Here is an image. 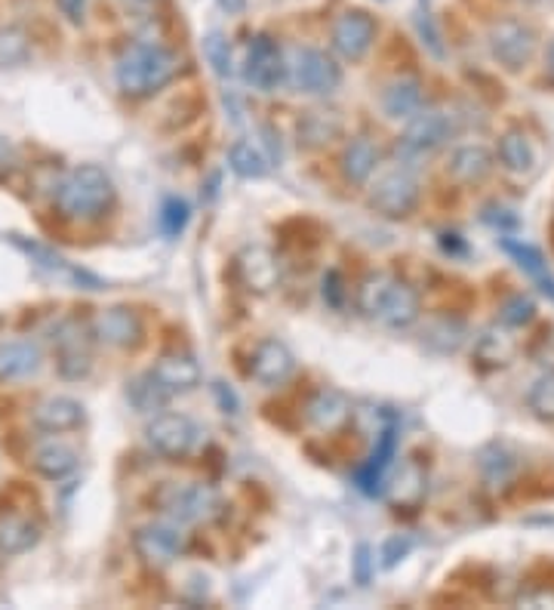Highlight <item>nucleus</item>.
<instances>
[{"label": "nucleus", "instance_id": "nucleus-1", "mask_svg": "<svg viewBox=\"0 0 554 610\" xmlns=\"http://www.w3.org/2000/svg\"><path fill=\"white\" fill-rule=\"evenodd\" d=\"M117 201L112 176L96 164H80L59 182L53 204L62 219L68 223H96L105 219Z\"/></svg>", "mask_w": 554, "mask_h": 610}, {"label": "nucleus", "instance_id": "nucleus-2", "mask_svg": "<svg viewBox=\"0 0 554 610\" xmlns=\"http://www.w3.org/2000/svg\"><path fill=\"white\" fill-rule=\"evenodd\" d=\"M358 308L391 330H407L420 321V293L388 271H376L358 290Z\"/></svg>", "mask_w": 554, "mask_h": 610}, {"label": "nucleus", "instance_id": "nucleus-3", "mask_svg": "<svg viewBox=\"0 0 554 610\" xmlns=\"http://www.w3.org/2000/svg\"><path fill=\"white\" fill-rule=\"evenodd\" d=\"M179 75V56L160 43H133L117 59V87L130 99H145L157 93Z\"/></svg>", "mask_w": 554, "mask_h": 610}, {"label": "nucleus", "instance_id": "nucleus-4", "mask_svg": "<svg viewBox=\"0 0 554 610\" xmlns=\"http://www.w3.org/2000/svg\"><path fill=\"white\" fill-rule=\"evenodd\" d=\"M154 506L176 524H207L219 516L222 499L210 484H201V481L176 484V481H170L154 494Z\"/></svg>", "mask_w": 554, "mask_h": 610}, {"label": "nucleus", "instance_id": "nucleus-5", "mask_svg": "<svg viewBox=\"0 0 554 610\" xmlns=\"http://www.w3.org/2000/svg\"><path fill=\"white\" fill-rule=\"evenodd\" d=\"M289 80L299 93L308 96H326L339 90L343 84V68L336 65V59L314 50V47H302L293 53V65H289Z\"/></svg>", "mask_w": 554, "mask_h": 610}, {"label": "nucleus", "instance_id": "nucleus-6", "mask_svg": "<svg viewBox=\"0 0 554 610\" xmlns=\"http://www.w3.org/2000/svg\"><path fill=\"white\" fill-rule=\"evenodd\" d=\"M201 425L185 414H154V420L145 429V439L154 454L164 459H182L201 444Z\"/></svg>", "mask_w": 554, "mask_h": 610}, {"label": "nucleus", "instance_id": "nucleus-7", "mask_svg": "<svg viewBox=\"0 0 554 610\" xmlns=\"http://www.w3.org/2000/svg\"><path fill=\"white\" fill-rule=\"evenodd\" d=\"M133 549L149 568H170L185 552V534L176 521H152L133 534Z\"/></svg>", "mask_w": 554, "mask_h": 610}, {"label": "nucleus", "instance_id": "nucleus-8", "mask_svg": "<svg viewBox=\"0 0 554 610\" xmlns=\"http://www.w3.org/2000/svg\"><path fill=\"white\" fill-rule=\"evenodd\" d=\"M420 204V179L410 170L383 176L370 191V207L385 219H407Z\"/></svg>", "mask_w": 554, "mask_h": 610}, {"label": "nucleus", "instance_id": "nucleus-9", "mask_svg": "<svg viewBox=\"0 0 554 610\" xmlns=\"http://www.w3.org/2000/svg\"><path fill=\"white\" fill-rule=\"evenodd\" d=\"M490 53L508 72H520L530 65L536 53V31L520 20H502L490 28Z\"/></svg>", "mask_w": 554, "mask_h": 610}, {"label": "nucleus", "instance_id": "nucleus-10", "mask_svg": "<svg viewBox=\"0 0 554 610\" xmlns=\"http://www.w3.org/2000/svg\"><path fill=\"white\" fill-rule=\"evenodd\" d=\"M376 20L363 10H345L339 20L333 22V31H330V40H333V50L345 59V62H361L373 40H376Z\"/></svg>", "mask_w": 554, "mask_h": 610}, {"label": "nucleus", "instance_id": "nucleus-11", "mask_svg": "<svg viewBox=\"0 0 554 610\" xmlns=\"http://www.w3.org/2000/svg\"><path fill=\"white\" fill-rule=\"evenodd\" d=\"M456 136V124L453 115L440 112V109H428V112H416L410 117L407 130H403L401 149L410 154L435 152L440 145H447Z\"/></svg>", "mask_w": 554, "mask_h": 610}, {"label": "nucleus", "instance_id": "nucleus-12", "mask_svg": "<svg viewBox=\"0 0 554 610\" xmlns=\"http://www.w3.org/2000/svg\"><path fill=\"white\" fill-rule=\"evenodd\" d=\"M244 77L249 87L271 93L278 90V84L287 77V65H284V53L278 47V40H271L268 35L253 38L247 50V65H244Z\"/></svg>", "mask_w": 554, "mask_h": 610}, {"label": "nucleus", "instance_id": "nucleus-13", "mask_svg": "<svg viewBox=\"0 0 554 610\" xmlns=\"http://www.w3.org/2000/svg\"><path fill=\"white\" fill-rule=\"evenodd\" d=\"M93 336L112 348H136L145 336V325L133 308L112 305V308H102L93 318Z\"/></svg>", "mask_w": 554, "mask_h": 610}, {"label": "nucleus", "instance_id": "nucleus-14", "mask_svg": "<svg viewBox=\"0 0 554 610\" xmlns=\"http://www.w3.org/2000/svg\"><path fill=\"white\" fill-rule=\"evenodd\" d=\"M56 367L65 380H83L93 367V352H90V336L83 325L65 321L56 330Z\"/></svg>", "mask_w": 554, "mask_h": 610}, {"label": "nucleus", "instance_id": "nucleus-15", "mask_svg": "<svg viewBox=\"0 0 554 610\" xmlns=\"http://www.w3.org/2000/svg\"><path fill=\"white\" fill-rule=\"evenodd\" d=\"M296 370V355L281 340H262L249 358V377L262 385H284Z\"/></svg>", "mask_w": 554, "mask_h": 610}, {"label": "nucleus", "instance_id": "nucleus-16", "mask_svg": "<svg viewBox=\"0 0 554 610\" xmlns=\"http://www.w3.org/2000/svg\"><path fill=\"white\" fill-rule=\"evenodd\" d=\"M83 404L68 395H50L31 410V422L47 435H62V432H75L77 425H83Z\"/></svg>", "mask_w": 554, "mask_h": 610}, {"label": "nucleus", "instance_id": "nucleus-17", "mask_svg": "<svg viewBox=\"0 0 554 610\" xmlns=\"http://www.w3.org/2000/svg\"><path fill=\"white\" fill-rule=\"evenodd\" d=\"M395 454H398V425L388 422L383 432H379V439H376V447H373L370 459H366L361 469L355 472V481H358V487H361L363 494H379L383 478L385 472H388V466H391Z\"/></svg>", "mask_w": 554, "mask_h": 610}, {"label": "nucleus", "instance_id": "nucleus-18", "mask_svg": "<svg viewBox=\"0 0 554 610\" xmlns=\"http://www.w3.org/2000/svg\"><path fill=\"white\" fill-rule=\"evenodd\" d=\"M152 377L170 395H185V392H194L197 385H201V364L194 361L192 355H185V352H170V355H164V358H157V364L152 367Z\"/></svg>", "mask_w": 554, "mask_h": 610}, {"label": "nucleus", "instance_id": "nucleus-19", "mask_svg": "<svg viewBox=\"0 0 554 610\" xmlns=\"http://www.w3.org/2000/svg\"><path fill=\"white\" fill-rule=\"evenodd\" d=\"M13 244L25 253V256H31V263H38L43 271H50V275H59V278H65V281H75V284L87 287V290H99V281L90 275V271H83V268H75L65 256H59L56 250L43 247L38 241H28V238H22V234H13Z\"/></svg>", "mask_w": 554, "mask_h": 610}, {"label": "nucleus", "instance_id": "nucleus-20", "mask_svg": "<svg viewBox=\"0 0 554 610\" xmlns=\"http://www.w3.org/2000/svg\"><path fill=\"white\" fill-rule=\"evenodd\" d=\"M306 420L318 429V432H339L345 422L351 420V401L345 398L336 389H321L314 392L306 404Z\"/></svg>", "mask_w": 554, "mask_h": 610}, {"label": "nucleus", "instance_id": "nucleus-21", "mask_svg": "<svg viewBox=\"0 0 554 610\" xmlns=\"http://www.w3.org/2000/svg\"><path fill=\"white\" fill-rule=\"evenodd\" d=\"M343 115L333 112V109H314V112H306L296 134H299V145L308 149V152H318V149H326L333 139L343 136Z\"/></svg>", "mask_w": 554, "mask_h": 610}, {"label": "nucleus", "instance_id": "nucleus-22", "mask_svg": "<svg viewBox=\"0 0 554 610\" xmlns=\"http://www.w3.org/2000/svg\"><path fill=\"white\" fill-rule=\"evenodd\" d=\"M383 112L391 120H410L422 112V80L413 75L395 77L383 93Z\"/></svg>", "mask_w": 554, "mask_h": 610}, {"label": "nucleus", "instance_id": "nucleus-23", "mask_svg": "<svg viewBox=\"0 0 554 610\" xmlns=\"http://www.w3.org/2000/svg\"><path fill=\"white\" fill-rule=\"evenodd\" d=\"M31 466H35L38 475L50 478V481H62V478H68L77 469V450L65 441H40L35 454H31Z\"/></svg>", "mask_w": 554, "mask_h": 610}, {"label": "nucleus", "instance_id": "nucleus-24", "mask_svg": "<svg viewBox=\"0 0 554 610\" xmlns=\"http://www.w3.org/2000/svg\"><path fill=\"white\" fill-rule=\"evenodd\" d=\"M40 348L31 340H10L0 343V382L25 380L31 373H38L40 367Z\"/></svg>", "mask_w": 554, "mask_h": 610}, {"label": "nucleus", "instance_id": "nucleus-25", "mask_svg": "<svg viewBox=\"0 0 554 610\" xmlns=\"http://www.w3.org/2000/svg\"><path fill=\"white\" fill-rule=\"evenodd\" d=\"M40 528L28 516L20 512H3L0 516V552L25 555L38 546Z\"/></svg>", "mask_w": 554, "mask_h": 610}, {"label": "nucleus", "instance_id": "nucleus-26", "mask_svg": "<svg viewBox=\"0 0 554 610\" xmlns=\"http://www.w3.org/2000/svg\"><path fill=\"white\" fill-rule=\"evenodd\" d=\"M376 164H379V149H376L373 139H366V136H355V139L345 145L343 161H339L343 176L351 186H363V182L373 176Z\"/></svg>", "mask_w": 554, "mask_h": 610}, {"label": "nucleus", "instance_id": "nucleus-27", "mask_svg": "<svg viewBox=\"0 0 554 610\" xmlns=\"http://www.w3.org/2000/svg\"><path fill=\"white\" fill-rule=\"evenodd\" d=\"M241 275L253 293H271L278 287V263L266 247H247L241 253Z\"/></svg>", "mask_w": 554, "mask_h": 610}, {"label": "nucleus", "instance_id": "nucleus-28", "mask_svg": "<svg viewBox=\"0 0 554 610\" xmlns=\"http://www.w3.org/2000/svg\"><path fill=\"white\" fill-rule=\"evenodd\" d=\"M447 170L456 182L475 186L480 179H487L490 170H493V154L487 152L484 145H459L456 152L450 154Z\"/></svg>", "mask_w": 554, "mask_h": 610}, {"label": "nucleus", "instance_id": "nucleus-29", "mask_svg": "<svg viewBox=\"0 0 554 610\" xmlns=\"http://www.w3.org/2000/svg\"><path fill=\"white\" fill-rule=\"evenodd\" d=\"M502 250L515 259L520 271H527V278H530L545 296H552L554 300V275L549 271V263H545V256H542L539 250L524 244V241H512V238L502 241Z\"/></svg>", "mask_w": 554, "mask_h": 610}, {"label": "nucleus", "instance_id": "nucleus-30", "mask_svg": "<svg viewBox=\"0 0 554 610\" xmlns=\"http://www.w3.org/2000/svg\"><path fill=\"white\" fill-rule=\"evenodd\" d=\"M170 398L172 395L160 382L154 380L152 370L130 380V385H127V401H130V407H133L136 414H157V410H164V404Z\"/></svg>", "mask_w": 554, "mask_h": 610}, {"label": "nucleus", "instance_id": "nucleus-31", "mask_svg": "<svg viewBox=\"0 0 554 610\" xmlns=\"http://www.w3.org/2000/svg\"><path fill=\"white\" fill-rule=\"evenodd\" d=\"M515 469L517 457L505 444H490V447H484V454H480V475H484V481H487L490 487L508 484V481L515 478Z\"/></svg>", "mask_w": 554, "mask_h": 610}, {"label": "nucleus", "instance_id": "nucleus-32", "mask_svg": "<svg viewBox=\"0 0 554 610\" xmlns=\"http://www.w3.org/2000/svg\"><path fill=\"white\" fill-rule=\"evenodd\" d=\"M388 496L395 506H420L422 496H425V472L416 462H403L401 472L388 487Z\"/></svg>", "mask_w": 554, "mask_h": 610}, {"label": "nucleus", "instance_id": "nucleus-33", "mask_svg": "<svg viewBox=\"0 0 554 610\" xmlns=\"http://www.w3.org/2000/svg\"><path fill=\"white\" fill-rule=\"evenodd\" d=\"M499 161L508 173H530L533 167V149L520 130H508L499 139Z\"/></svg>", "mask_w": 554, "mask_h": 610}, {"label": "nucleus", "instance_id": "nucleus-34", "mask_svg": "<svg viewBox=\"0 0 554 610\" xmlns=\"http://www.w3.org/2000/svg\"><path fill=\"white\" fill-rule=\"evenodd\" d=\"M31 56V38L22 25L0 28V68H20Z\"/></svg>", "mask_w": 554, "mask_h": 610}, {"label": "nucleus", "instance_id": "nucleus-35", "mask_svg": "<svg viewBox=\"0 0 554 610\" xmlns=\"http://www.w3.org/2000/svg\"><path fill=\"white\" fill-rule=\"evenodd\" d=\"M229 167L241 179H266L268 161L266 154L259 152L253 142H234L229 149Z\"/></svg>", "mask_w": 554, "mask_h": 610}, {"label": "nucleus", "instance_id": "nucleus-36", "mask_svg": "<svg viewBox=\"0 0 554 610\" xmlns=\"http://www.w3.org/2000/svg\"><path fill=\"white\" fill-rule=\"evenodd\" d=\"M465 343V325L453 321V318H440L425 330V345L435 348L440 355H453Z\"/></svg>", "mask_w": 554, "mask_h": 610}, {"label": "nucleus", "instance_id": "nucleus-37", "mask_svg": "<svg viewBox=\"0 0 554 610\" xmlns=\"http://www.w3.org/2000/svg\"><path fill=\"white\" fill-rule=\"evenodd\" d=\"M204 59H207V65H210L216 77H231V72H234L231 43L222 31H210V35L204 38Z\"/></svg>", "mask_w": 554, "mask_h": 610}, {"label": "nucleus", "instance_id": "nucleus-38", "mask_svg": "<svg viewBox=\"0 0 554 610\" xmlns=\"http://www.w3.org/2000/svg\"><path fill=\"white\" fill-rule=\"evenodd\" d=\"M189 219H192L189 201H182V198H167V201L160 204L157 223H160V231H164L167 238H179V234L185 231V226H189Z\"/></svg>", "mask_w": 554, "mask_h": 610}, {"label": "nucleus", "instance_id": "nucleus-39", "mask_svg": "<svg viewBox=\"0 0 554 610\" xmlns=\"http://www.w3.org/2000/svg\"><path fill=\"white\" fill-rule=\"evenodd\" d=\"M527 404L539 420L554 422V373H545L542 380H536L530 395H527Z\"/></svg>", "mask_w": 554, "mask_h": 610}, {"label": "nucleus", "instance_id": "nucleus-40", "mask_svg": "<svg viewBox=\"0 0 554 610\" xmlns=\"http://www.w3.org/2000/svg\"><path fill=\"white\" fill-rule=\"evenodd\" d=\"M480 343L493 345V352H490V348H487V352H478L480 361H490L502 367V364H508V358L515 355V340H508L505 333H497V330H487Z\"/></svg>", "mask_w": 554, "mask_h": 610}, {"label": "nucleus", "instance_id": "nucleus-41", "mask_svg": "<svg viewBox=\"0 0 554 610\" xmlns=\"http://www.w3.org/2000/svg\"><path fill=\"white\" fill-rule=\"evenodd\" d=\"M533 300L530 296H512V300H505V305H502V321L512 327H520L527 325V321H533Z\"/></svg>", "mask_w": 554, "mask_h": 610}, {"label": "nucleus", "instance_id": "nucleus-42", "mask_svg": "<svg viewBox=\"0 0 554 610\" xmlns=\"http://www.w3.org/2000/svg\"><path fill=\"white\" fill-rule=\"evenodd\" d=\"M410 546H413V543H410V539H401V536L388 539V543H385V549H383V564H385V568H395V564L401 561L403 555L410 552Z\"/></svg>", "mask_w": 554, "mask_h": 610}, {"label": "nucleus", "instance_id": "nucleus-43", "mask_svg": "<svg viewBox=\"0 0 554 610\" xmlns=\"http://www.w3.org/2000/svg\"><path fill=\"white\" fill-rule=\"evenodd\" d=\"M343 278H339V271H326L324 275V300L333 308H339L343 305Z\"/></svg>", "mask_w": 554, "mask_h": 610}, {"label": "nucleus", "instance_id": "nucleus-44", "mask_svg": "<svg viewBox=\"0 0 554 610\" xmlns=\"http://www.w3.org/2000/svg\"><path fill=\"white\" fill-rule=\"evenodd\" d=\"M59 10H62V16L68 22H75V25H80L83 22V16H87V3L90 0H56Z\"/></svg>", "mask_w": 554, "mask_h": 610}, {"label": "nucleus", "instance_id": "nucleus-45", "mask_svg": "<svg viewBox=\"0 0 554 610\" xmlns=\"http://www.w3.org/2000/svg\"><path fill=\"white\" fill-rule=\"evenodd\" d=\"M20 164V154L16 149L7 142V139H0V176H7V173H13V167Z\"/></svg>", "mask_w": 554, "mask_h": 610}, {"label": "nucleus", "instance_id": "nucleus-46", "mask_svg": "<svg viewBox=\"0 0 554 610\" xmlns=\"http://www.w3.org/2000/svg\"><path fill=\"white\" fill-rule=\"evenodd\" d=\"M355 568H358V583L366 586L370 583V546H358V558H355Z\"/></svg>", "mask_w": 554, "mask_h": 610}, {"label": "nucleus", "instance_id": "nucleus-47", "mask_svg": "<svg viewBox=\"0 0 554 610\" xmlns=\"http://www.w3.org/2000/svg\"><path fill=\"white\" fill-rule=\"evenodd\" d=\"M539 364H554V330L542 336V348H539Z\"/></svg>", "mask_w": 554, "mask_h": 610}, {"label": "nucleus", "instance_id": "nucleus-48", "mask_svg": "<svg viewBox=\"0 0 554 610\" xmlns=\"http://www.w3.org/2000/svg\"><path fill=\"white\" fill-rule=\"evenodd\" d=\"M219 7L229 13V16H237V13H244V7H247V0H219Z\"/></svg>", "mask_w": 554, "mask_h": 610}, {"label": "nucleus", "instance_id": "nucleus-49", "mask_svg": "<svg viewBox=\"0 0 554 610\" xmlns=\"http://www.w3.org/2000/svg\"><path fill=\"white\" fill-rule=\"evenodd\" d=\"M545 72H549V80L554 84V40L549 43V56H545Z\"/></svg>", "mask_w": 554, "mask_h": 610}]
</instances>
